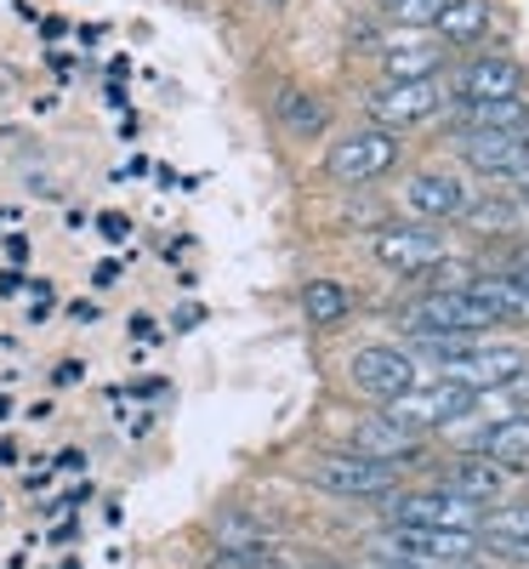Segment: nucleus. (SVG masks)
Listing matches in <instances>:
<instances>
[{
  "label": "nucleus",
  "mask_w": 529,
  "mask_h": 569,
  "mask_svg": "<svg viewBox=\"0 0 529 569\" xmlns=\"http://www.w3.org/2000/svg\"><path fill=\"white\" fill-rule=\"evenodd\" d=\"M405 166V142L393 131H348L342 142H330V154H325V177L336 188H348V194H359V188H376V182H388L393 171Z\"/></svg>",
  "instance_id": "1"
},
{
  "label": "nucleus",
  "mask_w": 529,
  "mask_h": 569,
  "mask_svg": "<svg viewBox=\"0 0 529 569\" xmlns=\"http://www.w3.org/2000/svg\"><path fill=\"white\" fill-rule=\"evenodd\" d=\"M445 91L450 103H512L529 98V69L507 52H472L445 69Z\"/></svg>",
  "instance_id": "2"
},
{
  "label": "nucleus",
  "mask_w": 529,
  "mask_h": 569,
  "mask_svg": "<svg viewBox=\"0 0 529 569\" xmlns=\"http://www.w3.org/2000/svg\"><path fill=\"white\" fill-rule=\"evenodd\" d=\"M501 319L490 308H478L461 284H445V291L421 297L416 308H405V337H490Z\"/></svg>",
  "instance_id": "3"
},
{
  "label": "nucleus",
  "mask_w": 529,
  "mask_h": 569,
  "mask_svg": "<svg viewBox=\"0 0 529 569\" xmlns=\"http://www.w3.org/2000/svg\"><path fill=\"white\" fill-rule=\"evenodd\" d=\"M308 479H313V490H325L336 501H393L405 490L399 467H381V461H365V456H348V450L319 456L308 467Z\"/></svg>",
  "instance_id": "4"
},
{
  "label": "nucleus",
  "mask_w": 529,
  "mask_h": 569,
  "mask_svg": "<svg viewBox=\"0 0 529 569\" xmlns=\"http://www.w3.org/2000/svg\"><path fill=\"white\" fill-rule=\"evenodd\" d=\"M450 109V91H445V74L432 80H399V86H376L365 98V114L376 120V131H416L427 120H439Z\"/></svg>",
  "instance_id": "5"
},
{
  "label": "nucleus",
  "mask_w": 529,
  "mask_h": 569,
  "mask_svg": "<svg viewBox=\"0 0 529 569\" xmlns=\"http://www.w3.org/2000/svg\"><path fill=\"white\" fill-rule=\"evenodd\" d=\"M376 552L388 563H416V569H456L478 552L467 530H416V525H388L376 541Z\"/></svg>",
  "instance_id": "6"
},
{
  "label": "nucleus",
  "mask_w": 529,
  "mask_h": 569,
  "mask_svg": "<svg viewBox=\"0 0 529 569\" xmlns=\"http://www.w3.org/2000/svg\"><path fill=\"white\" fill-rule=\"evenodd\" d=\"M393 421H405V427H416V433H439V427H456V421H467L472 410H478V393H467V388H456V382H416L405 399H393V405H381Z\"/></svg>",
  "instance_id": "7"
},
{
  "label": "nucleus",
  "mask_w": 529,
  "mask_h": 569,
  "mask_svg": "<svg viewBox=\"0 0 529 569\" xmlns=\"http://www.w3.org/2000/svg\"><path fill=\"white\" fill-rule=\"evenodd\" d=\"M456 160L501 188H529V149L518 142V131H461Z\"/></svg>",
  "instance_id": "8"
},
{
  "label": "nucleus",
  "mask_w": 529,
  "mask_h": 569,
  "mask_svg": "<svg viewBox=\"0 0 529 569\" xmlns=\"http://www.w3.org/2000/svg\"><path fill=\"white\" fill-rule=\"evenodd\" d=\"M523 370H529V348H518V342H472L461 359L439 365V382L485 393V388H507L512 376H523Z\"/></svg>",
  "instance_id": "9"
},
{
  "label": "nucleus",
  "mask_w": 529,
  "mask_h": 569,
  "mask_svg": "<svg viewBox=\"0 0 529 569\" xmlns=\"http://www.w3.org/2000/svg\"><path fill=\"white\" fill-rule=\"evenodd\" d=\"M381 512H388V525H416V530H478V512L450 490H399L393 501H381Z\"/></svg>",
  "instance_id": "10"
},
{
  "label": "nucleus",
  "mask_w": 529,
  "mask_h": 569,
  "mask_svg": "<svg viewBox=\"0 0 529 569\" xmlns=\"http://www.w3.org/2000/svg\"><path fill=\"white\" fill-rule=\"evenodd\" d=\"M370 257L388 273H432L445 262V233L427 222H393L370 240Z\"/></svg>",
  "instance_id": "11"
},
{
  "label": "nucleus",
  "mask_w": 529,
  "mask_h": 569,
  "mask_svg": "<svg viewBox=\"0 0 529 569\" xmlns=\"http://www.w3.org/2000/svg\"><path fill=\"white\" fill-rule=\"evenodd\" d=\"M353 388H359L365 399H376V405L405 399V393L416 388V359H410V348H399V342H370V348H359V353H353Z\"/></svg>",
  "instance_id": "12"
},
{
  "label": "nucleus",
  "mask_w": 529,
  "mask_h": 569,
  "mask_svg": "<svg viewBox=\"0 0 529 569\" xmlns=\"http://www.w3.org/2000/svg\"><path fill=\"white\" fill-rule=\"evenodd\" d=\"M348 456H365V461H381V467H410V461L427 456V433H416V427L393 421L388 410H376V416L353 421Z\"/></svg>",
  "instance_id": "13"
},
{
  "label": "nucleus",
  "mask_w": 529,
  "mask_h": 569,
  "mask_svg": "<svg viewBox=\"0 0 529 569\" xmlns=\"http://www.w3.org/2000/svg\"><path fill=\"white\" fill-rule=\"evenodd\" d=\"M399 200H405V211H410L416 222L439 228V222H456V217H461L467 188H461V177H456V171H445V166H421V171H410V177H405Z\"/></svg>",
  "instance_id": "14"
},
{
  "label": "nucleus",
  "mask_w": 529,
  "mask_h": 569,
  "mask_svg": "<svg viewBox=\"0 0 529 569\" xmlns=\"http://www.w3.org/2000/svg\"><path fill=\"white\" fill-rule=\"evenodd\" d=\"M496 29V0H450L432 23V40L445 46V52H485V40Z\"/></svg>",
  "instance_id": "15"
},
{
  "label": "nucleus",
  "mask_w": 529,
  "mask_h": 569,
  "mask_svg": "<svg viewBox=\"0 0 529 569\" xmlns=\"http://www.w3.org/2000/svg\"><path fill=\"white\" fill-rule=\"evenodd\" d=\"M472 541L496 552V558H512V563H529V501H501V507H485L478 512V530Z\"/></svg>",
  "instance_id": "16"
},
{
  "label": "nucleus",
  "mask_w": 529,
  "mask_h": 569,
  "mask_svg": "<svg viewBox=\"0 0 529 569\" xmlns=\"http://www.w3.org/2000/svg\"><path fill=\"white\" fill-rule=\"evenodd\" d=\"M439 490H450V496H461V501H472V507H485V501H501V496L512 490V472L496 467V461H485V456H472V450H461V456L439 472Z\"/></svg>",
  "instance_id": "17"
},
{
  "label": "nucleus",
  "mask_w": 529,
  "mask_h": 569,
  "mask_svg": "<svg viewBox=\"0 0 529 569\" xmlns=\"http://www.w3.org/2000/svg\"><path fill=\"white\" fill-rule=\"evenodd\" d=\"M376 69H381V86H399V80H432V74H445L450 69V52L439 40H410V46H381V58H376Z\"/></svg>",
  "instance_id": "18"
},
{
  "label": "nucleus",
  "mask_w": 529,
  "mask_h": 569,
  "mask_svg": "<svg viewBox=\"0 0 529 569\" xmlns=\"http://www.w3.org/2000/svg\"><path fill=\"white\" fill-rule=\"evenodd\" d=\"M273 120H279V131L285 137H297V142H313V137H325V126H330V109H325V98L319 91H308V86H279L273 91Z\"/></svg>",
  "instance_id": "19"
},
{
  "label": "nucleus",
  "mask_w": 529,
  "mask_h": 569,
  "mask_svg": "<svg viewBox=\"0 0 529 569\" xmlns=\"http://www.w3.org/2000/svg\"><path fill=\"white\" fill-rule=\"evenodd\" d=\"M456 222H467L472 233H523L529 228V206H523V194H512V188H496V194L467 200Z\"/></svg>",
  "instance_id": "20"
},
{
  "label": "nucleus",
  "mask_w": 529,
  "mask_h": 569,
  "mask_svg": "<svg viewBox=\"0 0 529 569\" xmlns=\"http://www.w3.org/2000/svg\"><path fill=\"white\" fill-rule=\"evenodd\" d=\"M467 450H472V456H485V461H496V467H507V472L529 467V410H523V416H501V421H490Z\"/></svg>",
  "instance_id": "21"
},
{
  "label": "nucleus",
  "mask_w": 529,
  "mask_h": 569,
  "mask_svg": "<svg viewBox=\"0 0 529 569\" xmlns=\"http://www.w3.org/2000/svg\"><path fill=\"white\" fill-rule=\"evenodd\" d=\"M445 120H450V137H461V131H523L529 126V98H512V103H450Z\"/></svg>",
  "instance_id": "22"
},
{
  "label": "nucleus",
  "mask_w": 529,
  "mask_h": 569,
  "mask_svg": "<svg viewBox=\"0 0 529 569\" xmlns=\"http://www.w3.org/2000/svg\"><path fill=\"white\" fill-rule=\"evenodd\" d=\"M461 291L478 302V308H490L496 319H529V284H518V279H507V273H478V279H467Z\"/></svg>",
  "instance_id": "23"
},
{
  "label": "nucleus",
  "mask_w": 529,
  "mask_h": 569,
  "mask_svg": "<svg viewBox=\"0 0 529 569\" xmlns=\"http://www.w3.org/2000/svg\"><path fill=\"white\" fill-rule=\"evenodd\" d=\"M353 313V291H348V284L342 279H308L302 284V319L308 325H342Z\"/></svg>",
  "instance_id": "24"
},
{
  "label": "nucleus",
  "mask_w": 529,
  "mask_h": 569,
  "mask_svg": "<svg viewBox=\"0 0 529 569\" xmlns=\"http://www.w3.org/2000/svg\"><path fill=\"white\" fill-rule=\"evenodd\" d=\"M217 541H222V552H246V558H262L268 552L262 518H246V512H222L217 518Z\"/></svg>",
  "instance_id": "25"
},
{
  "label": "nucleus",
  "mask_w": 529,
  "mask_h": 569,
  "mask_svg": "<svg viewBox=\"0 0 529 569\" xmlns=\"http://www.w3.org/2000/svg\"><path fill=\"white\" fill-rule=\"evenodd\" d=\"M496 393L512 405V416H523V410H529V370H523V376H512V382H507V388H496Z\"/></svg>",
  "instance_id": "26"
},
{
  "label": "nucleus",
  "mask_w": 529,
  "mask_h": 569,
  "mask_svg": "<svg viewBox=\"0 0 529 569\" xmlns=\"http://www.w3.org/2000/svg\"><path fill=\"white\" fill-rule=\"evenodd\" d=\"M98 228L109 233V240H126V233H131V222H126L120 211H103V217H98Z\"/></svg>",
  "instance_id": "27"
},
{
  "label": "nucleus",
  "mask_w": 529,
  "mask_h": 569,
  "mask_svg": "<svg viewBox=\"0 0 529 569\" xmlns=\"http://www.w3.org/2000/svg\"><path fill=\"white\" fill-rule=\"evenodd\" d=\"M200 569H251V558H246V552H217V558H206Z\"/></svg>",
  "instance_id": "28"
},
{
  "label": "nucleus",
  "mask_w": 529,
  "mask_h": 569,
  "mask_svg": "<svg viewBox=\"0 0 529 569\" xmlns=\"http://www.w3.org/2000/svg\"><path fill=\"white\" fill-rule=\"evenodd\" d=\"M251 569H291V563H279V558H268V552H262V558H251Z\"/></svg>",
  "instance_id": "29"
},
{
  "label": "nucleus",
  "mask_w": 529,
  "mask_h": 569,
  "mask_svg": "<svg viewBox=\"0 0 529 569\" xmlns=\"http://www.w3.org/2000/svg\"><path fill=\"white\" fill-rule=\"evenodd\" d=\"M251 7H262V12H279V7H291V0H251Z\"/></svg>",
  "instance_id": "30"
},
{
  "label": "nucleus",
  "mask_w": 529,
  "mask_h": 569,
  "mask_svg": "<svg viewBox=\"0 0 529 569\" xmlns=\"http://www.w3.org/2000/svg\"><path fill=\"white\" fill-rule=\"evenodd\" d=\"M7 410H12V399H7V393H0V421H7Z\"/></svg>",
  "instance_id": "31"
},
{
  "label": "nucleus",
  "mask_w": 529,
  "mask_h": 569,
  "mask_svg": "<svg viewBox=\"0 0 529 569\" xmlns=\"http://www.w3.org/2000/svg\"><path fill=\"white\" fill-rule=\"evenodd\" d=\"M518 142H523V149H529V126H523V131H518Z\"/></svg>",
  "instance_id": "32"
},
{
  "label": "nucleus",
  "mask_w": 529,
  "mask_h": 569,
  "mask_svg": "<svg viewBox=\"0 0 529 569\" xmlns=\"http://www.w3.org/2000/svg\"><path fill=\"white\" fill-rule=\"evenodd\" d=\"M381 569H416V563H381Z\"/></svg>",
  "instance_id": "33"
},
{
  "label": "nucleus",
  "mask_w": 529,
  "mask_h": 569,
  "mask_svg": "<svg viewBox=\"0 0 529 569\" xmlns=\"http://www.w3.org/2000/svg\"><path fill=\"white\" fill-rule=\"evenodd\" d=\"M319 569H342V563H319Z\"/></svg>",
  "instance_id": "34"
}]
</instances>
